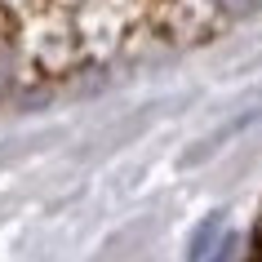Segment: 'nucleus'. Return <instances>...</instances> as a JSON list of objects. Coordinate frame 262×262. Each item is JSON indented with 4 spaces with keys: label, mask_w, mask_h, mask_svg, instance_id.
<instances>
[{
    "label": "nucleus",
    "mask_w": 262,
    "mask_h": 262,
    "mask_svg": "<svg viewBox=\"0 0 262 262\" xmlns=\"http://www.w3.org/2000/svg\"><path fill=\"white\" fill-rule=\"evenodd\" d=\"M222 245H227V240H222V222H218V218H205L200 227H195V235H191L187 258H191V262H209Z\"/></svg>",
    "instance_id": "1"
},
{
    "label": "nucleus",
    "mask_w": 262,
    "mask_h": 262,
    "mask_svg": "<svg viewBox=\"0 0 262 262\" xmlns=\"http://www.w3.org/2000/svg\"><path fill=\"white\" fill-rule=\"evenodd\" d=\"M253 253L262 258V213H258V222H253Z\"/></svg>",
    "instance_id": "2"
},
{
    "label": "nucleus",
    "mask_w": 262,
    "mask_h": 262,
    "mask_svg": "<svg viewBox=\"0 0 262 262\" xmlns=\"http://www.w3.org/2000/svg\"><path fill=\"white\" fill-rule=\"evenodd\" d=\"M209 262H227V245H222V249H218V253H213Z\"/></svg>",
    "instance_id": "3"
},
{
    "label": "nucleus",
    "mask_w": 262,
    "mask_h": 262,
    "mask_svg": "<svg viewBox=\"0 0 262 262\" xmlns=\"http://www.w3.org/2000/svg\"><path fill=\"white\" fill-rule=\"evenodd\" d=\"M249 262H262V258H258V253H253V258H249Z\"/></svg>",
    "instance_id": "4"
}]
</instances>
